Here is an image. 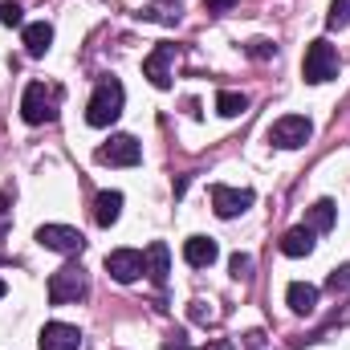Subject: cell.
<instances>
[{
    "label": "cell",
    "instance_id": "cell-1",
    "mask_svg": "<svg viewBox=\"0 0 350 350\" xmlns=\"http://www.w3.org/2000/svg\"><path fill=\"white\" fill-rule=\"evenodd\" d=\"M122 102H126V90L118 78H98V86L90 94L86 102V122L90 126H110V122H118V114H122Z\"/></svg>",
    "mask_w": 350,
    "mask_h": 350
},
{
    "label": "cell",
    "instance_id": "cell-2",
    "mask_svg": "<svg viewBox=\"0 0 350 350\" xmlns=\"http://www.w3.org/2000/svg\"><path fill=\"white\" fill-rule=\"evenodd\" d=\"M57 102H62V90L45 86V82H29L21 94V118L29 126H41V122H53L57 118Z\"/></svg>",
    "mask_w": 350,
    "mask_h": 350
},
{
    "label": "cell",
    "instance_id": "cell-3",
    "mask_svg": "<svg viewBox=\"0 0 350 350\" xmlns=\"http://www.w3.org/2000/svg\"><path fill=\"white\" fill-rule=\"evenodd\" d=\"M90 297V277L82 265H62L53 277H49V301L53 306H78Z\"/></svg>",
    "mask_w": 350,
    "mask_h": 350
},
{
    "label": "cell",
    "instance_id": "cell-4",
    "mask_svg": "<svg viewBox=\"0 0 350 350\" xmlns=\"http://www.w3.org/2000/svg\"><path fill=\"white\" fill-rule=\"evenodd\" d=\"M338 74V49L330 41H310L306 45V62H301V78L310 86H322Z\"/></svg>",
    "mask_w": 350,
    "mask_h": 350
},
{
    "label": "cell",
    "instance_id": "cell-5",
    "mask_svg": "<svg viewBox=\"0 0 350 350\" xmlns=\"http://www.w3.org/2000/svg\"><path fill=\"white\" fill-rule=\"evenodd\" d=\"M310 135H314V122H310L306 114H285V118H277V122L269 126V143L281 147V151H297V147H306Z\"/></svg>",
    "mask_w": 350,
    "mask_h": 350
},
{
    "label": "cell",
    "instance_id": "cell-6",
    "mask_svg": "<svg viewBox=\"0 0 350 350\" xmlns=\"http://www.w3.org/2000/svg\"><path fill=\"white\" fill-rule=\"evenodd\" d=\"M37 245L49 249V253H62V257H78L86 249V237L70 224H41L37 228Z\"/></svg>",
    "mask_w": 350,
    "mask_h": 350
},
{
    "label": "cell",
    "instance_id": "cell-7",
    "mask_svg": "<svg viewBox=\"0 0 350 350\" xmlns=\"http://www.w3.org/2000/svg\"><path fill=\"white\" fill-rule=\"evenodd\" d=\"M139 159H143V147L135 135H110V143L98 147V163L106 167H135Z\"/></svg>",
    "mask_w": 350,
    "mask_h": 350
},
{
    "label": "cell",
    "instance_id": "cell-8",
    "mask_svg": "<svg viewBox=\"0 0 350 350\" xmlns=\"http://www.w3.org/2000/svg\"><path fill=\"white\" fill-rule=\"evenodd\" d=\"M253 200H257V196H253L249 187H228V183H216V187H212V208H216L220 220H232V216L249 212Z\"/></svg>",
    "mask_w": 350,
    "mask_h": 350
},
{
    "label": "cell",
    "instance_id": "cell-9",
    "mask_svg": "<svg viewBox=\"0 0 350 350\" xmlns=\"http://www.w3.org/2000/svg\"><path fill=\"white\" fill-rule=\"evenodd\" d=\"M172 62H175V45H155L143 62V78L155 90H172Z\"/></svg>",
    "mask_w": 350,
    "mask_h": 350
},
{
    "label": "cell",
    "instance_id": "cell-10",
    "mask_svg": "<svg viewBox=\"0 0 350 350\" xmlns=\"http://www.w3.org/2000/svg\"><path fill=\"white\" fill-rule=\"evenodd\" d=\"M106 273L118 281V285H131L143 277V253L139 249H114L106 253Z\"/></svg>",
    "mask_w": 350,
    "mask_h": 350
},
{
    "label": "cell",
    "instance_id": "cell-11",
    "mask_svg": "<svg viewBox=\"0 0 350 350\" xmlns=\"http://www.w3.org/2000/svg\"><path fill=\"white\" fill-rule=\"evenodd\" d=\"M37 342H41V350H82V330L70 322H45Z\"/></svg>",
    "mask_w": 350,
    "mask_h": 350
},
{
    "label": "cell",
    "instance_id": "cell-12",
    "mask_svg": "<svg viewBox=\"0 0 350 350\" xmlns=\"http://www.w3.org/2000/svg\"><path fill=\"white\" fill-rule=\"evenodd\" d=\"M21 41H25V53H29V57H45L49 45H53V25H49V21L25 25V29H21Z\"/></svg>",
    "mask_w": 350,
    "mask_h": 350
},
{
    "label": "cell",
    "instance_id": "cell-13",
    "mask_svg": "<svg viewBox=\"0 0 350 350\" xmlns=\"http://www.w3.org/2000/svg\"><path fill=\"white\" fill-rule=\"evenodd\" d=\"M143 273H147L155 285L167 281V273H172V253H167L163 241H151V245H147V253H143Z\"/></svg>",
    "mask_w": 350,
    "mask_h": 350
},
{
    "label": "cell",
    "instance_id": "cell-14",
    "mask_svg": "<svg viewBox=\"0 0 350 350\" xmlns=\"http://www.w3.org/2000/svg\"><path fill=\"white\" fill-rule=\"evenodd\" d=\"M216 257H220V249H216L212 237H187L183 241V261L191 265V269H208Z\"/></svg>",
    "mask_w": 350,
    "mask_h": 350
},
{
    "label": "cell",
    "instance_id": "cell-15",
    "mask_svg": "<svg viewBox=\"0 0 350 350\" xmlns=\"http://www.w3.org/2000/svg\"><path fill=\"white\" fill-rule=\"evenodd\" d=\"M285 301H289L293 314H314V310H318V285H310V281H289Z\"/></svg>",
    "mask_w": 350,
    "mask_h": 350
},
{
    "label": "cell",
    "instance_id": "cell-16",
    "mask_svg": "<svg viewBox=\"0 0 350 350\" xmlns=\"http://www.w3.org/2000/svg\"><path fill=\"white\" fill-rule=\"evenodd\" d=\"M118 216H122V191H98V200H94V220H98L102 228H110V224H118Z\"/></svg>",
    "mask_w": 350,
    "mask_h": 350
},
{
    "label": "cell",
    "instance_id": "cell-17",
    "mask_svg": "<svg viewBox=\"0 0 350 350\" xmlns=\"http://www.w3.org/2000/svg\"><path fill=\"white\" fill-rule=\"evenodd\" d=\"M334 220H338L334 200H318V204H310V208H306V228H310V232H330V228H334Z\"/></svg>",
    "mask_w": 350,
    "mask_h": 350
},
{
    "label": "cell",
    "instance_id": "cell-18",
    "mask_svg": "<svg viewBox=\"0 0 350 350\" xmlns=\"http://www.w3.org/2000/svg\"><path fill=\"white\" fill-rule=\"evenodd\" d=\"M314 237H318V232H310L306 224H297V228H289V232L281 237V253H285V257H310V253H314Z\"/></svg>",
    "mask_w": 350,
    "mask_h": 350
},
{
    "label": "cell",
    "instance_id": "cell-19",
    "mask_svg": "<svg viewBox=\"0 0 350 350\" xmlns=\"http://www.w3.org/2000/svg\"><path fill=\"white\" fill-rule=\"evenodd\" d=\"M216 110H220L224 118H241V114L249 110V98H245L241 90H220V94H216Z\"/></svg>",
    "mask_w": 350,
    "mask_h": 350
},
{
    "label": "cell",
    "instance_id": "cell-20",
    "mask_svg": "<svg viewBox=\"0 0 350 350\" xmlns=\"http://www.w3.org/2000/svg\"><path fill=\"white\" fill-rule=\"evenodd\" d=\"M143 21H159V25H175L179 21V0H155L139 12Z\"/></svg>",
    "mask_w": 350,
    "mask_h": 350
},
{
    "label": "cell",
    "instance_id": "cell-21",
    "mask_svg": "<svg viewBox=\"0 0 350 350\" xmlns=\"http://www.w3.org/2000/svg\"><path fill=\"white\" fill-rule=\"evenodd\" d=\"M0 25L8 29H25V8L16 0H0Z\"/></svg>",
    "mask_w": 350,
    "mask_h": 350
},
{
    "label": "cell",
    "instance_id": "cell-22",
    "mask_svg": "<svg viewBox=\"0 0 350 350\" xmlns=\"http://www.w3.org/2000/svg\"><path fill=\"white\" fill-rule=\"evenodd\" d=\"M347 25H350V0H330L326 29H347Z\"/></svg>",
    "mask_w": 350,
    "mask_h": 350
},
{
    "label": "cell",
    "instance_id": "cell-23",
    "mask_svg": "<svg viewBox=\"0 0 350 350\" xmlns=\"http://www.w3.org/2000/svg\"><path fill=\"white\" fill-rule=\"evenodd\" d=\"M326 289H330V293H347V289H350V265H342V269H334V273H330Z\"/></svg>",
    "mask_w": 350,
    "mask_h": 350
},
{
    "label": "cell",
    "instance_id": "cell-24",
    "mask_svg": "<svg viewBox=\"0 0 350 350\" xmlns=\"http://www.w3.org/2000/svg\"><path fill=\"white\" fill-rule=\"evenodd\" d=\"M245 53H249L253 62H269L277 49H273V41H249V45H245Z\"/></svg>",
    "mask_w": 350,
    "mask_h": 350
},
{
    "label": "cell",
    "instance_id": "cell-25",
    "mask_svg": "<svg viewBox=\"0 0 350 350\" xmlns=\"http://www.w3.org/2000/svg\"><path fill=\"white\" fill-rule=\"evenodd\" d=\"M228 269H232V277L241 281V277H249V273H253V257H249V253H232Z\"/></svg>",
    "mask_w": 350,
    "mask_h": 350
},
{
    "label": "cell",
    "instance_id": "cell-26",
    "mask_svg": "<svg viewBox=\"0 0 350 350\" xmlns=\"http://www.w3.org/2000/svg\"><path fill=\"white\" fill-rule=\"evenodd\" d=\"M12 224V191H0V237L8 232Z\"/></svg>",
    "mask_w": 350,
    "mask_h": 350
},
{
    "label": "cell",
    "instance_id": "cell-27",
    "mask_svg": "<svg viewBox=\"0 0 350 350\" xmlns=\"http://www.w3.org/2000/svg\"><path fill=\"white\" fill-rule=\"evenodd\" d=\"M163 350H191V347H187V334H183V330L167 334V338H163Z\"/></svg>",
    "mask_w": 350,
    "mask_h": 350
},
{
    "label": "cell",
    "instance_id": "cell-28",
    "mask_svg": "<svg viewBox=\"0 0 350 350\" xmlns=\"http://www.w3.org/2000/svg\"><path fill=\"white\" fill-rule=\"evenodd\" d=\"M187 314H191V322H216V314H212V310H204V301H191V310H187Z\"/></svg>",
    "mask_w": 350,
    "mask_h": 350
},
{
    "label": "cell",
    "instance_id": "cell-29",
    "mask_svg": "<svg viewBox=\"0 0 350 350\" xmlns=\"http://www.w3.org/2000/svg\"><path fill=\"white\" fill-rule=\"evenodd\" d=\"M204 8L208 12H228V8H237V0H204Z\"/></svg>",
    "mask_w": 350,
    "mask_h": 350
},
{
    "label": "cell",
    "instance_id": "cell-30",
    "mask_svg": "<svg viewBox=\"0 0 350 350\" xmlns=\"http://www.w3.org/2000/svg\"><path fill=\"white\" fill-rule=\"evenodd\" d=\"M200 350H232V342H224V338H216V342H208V347H200Z\"/></svg>",
    "mask_w": 350,
    "mask_h": 350
},
{
    "label": "cell",
    "instance_id": "cell-31",
    "mask_svg": "<svg viewBox=\"0 0 350 350\" xmlns=\"http://www.w3.org/2000/svg\"><path fill=\"white\" fill-rule=\"evenodd\" d=\"M4 293H8V285H4V281H0V297H4Z\"/></svg>",
    "mask_w": 350,
    "mask_h": 350
}]
</instances>
